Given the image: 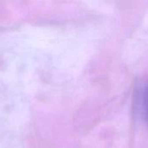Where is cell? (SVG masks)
Returning a JSON list of instances; mask_svg holds the SVG:
<instances>
[{"label": "cell", "instance_id": "6da1fadb", "mask_svg": "<svg viewBox=\"0 0 148 148\" xmlns=\"http://www.w3.org/2000/svg\"><path fill=\"white\" fill-rule=\"evenodd\" d=\"M143 110H144L145 116L148 121V88L146 90V93L143 98Z\"/></svg>", "mask_w": 148, "mask_h": 148}]
</instances>
